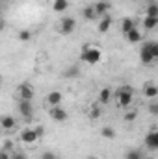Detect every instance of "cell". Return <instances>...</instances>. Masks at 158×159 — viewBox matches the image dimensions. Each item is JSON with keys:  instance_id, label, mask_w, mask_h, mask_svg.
<instances>
[{"instance_id": "obj_20", "label": "cell", "mask_w": 158, "mask_h": 159, "mask_svg": "<svg viewBox=\"0 0 158 159\" xmlns=\"http://www.w3.org/2000/svg\"><path fill=\"white\" fill-rule=\"evenodd\" d=\"M67 7H69V0H54V4H52V9L56 13H63Z\"/></svg>"}, {"instance_id": "obj_9", "label": "cell", "mask_w": 158, "mask_h": 159, "mask_svg": "<svg viewBox=\"0 0 158 159\" xmlns=\"http://www.w3.org/2000/svg\"><path fill=\"white\" fill-rule=\"evenodd\" d=\"M140 61H141L143 65H151V63L155 61V56L151 54V50H149L145 44H141V48H140Z\"/></svg>"}, {"instance_id": "obj_25", "label": "cell", "mask_w": 158, "mask_h": 159, "mask_svg": "<svg viewBox=\"0 0 158 159\" xmlns=\"http://www.w3.org/2000/svg\"><path fill=\"white\" fill-rule=\"evenodd\" d=\"M125 159H143V154L141 150H128L125 154Z\"/></svg>"}, {"instance_id": "obj_10", "label": "cell", "mask_w": 158, "mask_h": 159, "mask_svg": "<svg viewBox=\"0 0 158 159\" xmlns=\"http://www.w3.org/2000/svg\"><path fill=\"white\" fill-rule=\"evenodd\" d=\"M62 100H63V94H62L60 91H50V93L47 94V102H48L50 107H54V106H62Z\"/></svg>"}, {"instance_id": "obj_32", "label": "cell", "mask_w": 158, "mask_h": 159, "mask_svg": "<svg viewBox=\"0 0 158 159\" xmlns=\"http://www.w3.org/2000/svg\"><path fill=\"white\" fill-rule=\"evenodd\" d=\"M0 159H11V152H0Z\"/></svg>"}, {"instance_id": "obj_33", "label": "cell", "mask_w": 158, "mask_h": 159, "mask_svg": "<svg viewBox=\"0 0 158 159\" xmlns=\"http://www.w3.org/2000/svg\"><path fill=\"white\" fill-rule=\"evenodd\" d=\"M87 159H99V157H95V156H89V157H87Z\"/></svg>"}, {"instance_id": "obj_15", "label": "cell", "mask_w": 158, "mask_h": 159, "mask_svg": "<svg viewBox=\"0 0 158 159\" xmlns=\"http://www.w3.org/2000/svg\"><path fill=\"white\" fill-rule=\"evenodd\" d=\"M143 94H145V98H156L158 96V85H155V83H145Z\"/></svg>"}, {"instance_id": "obj_14", "label": "cell", "mask_w": 158, "mask_h": 159, "mask_svg": "<svg viewBox=\"0 0 158 159\" xmlns=\"http://www.w3.org/2000/svg\"><path fill=\"white\" fill-rule=\"evenodd\" d=\"M134 28H136V20H134V19H130V17H125V19H123V22H121V32L126 35V34H128L130 30H134Z\"/></svg>"}, {"instance_id": "obj_12", "label": "cell", "mask_w": 158, "mask_h": 159, "mask_svg": "<svg viewBox=\"0 0 158 159\" xmlns=\"http://www.w3.org/2000/svg\"><path fill=\"white\" fill-rule=\"evenodd\" d=\"M110 26H112V17H110V13H108V15L101 17V20H99V26H97V30H99L101 34H106V32L110 30Z\"/></svg>"}, {"instance_id": "obj_28", "label": "cell", "mask_w": 158, "mask_h": 159, "mask_svg": "<svg viewBox=\"0 0 158 159\" xmlns=\"http://www.w3.org/2000/svg\"><path fill=\"white\" fill-rule=\"evenodd\" d=\"M11 159H28V157H26L24 152H21V150H13V152H11Z\"/></svg>"}, {"instance_id": "obj_31", "label": "cell", "mask_w": 158, "mask_h": 159, "mask_svg": "<svg viewBox=\"0 0 158 159\" xmlns=\"http://www.w3.org/2000/svg\"><path fill=\"white\" fill-rule=\"evenodd\" d=\"M39 159H58V156H56L54 152H45V154H43Z\"/></svg>"}, {"instance_id": "obj_2", "label": "cell", "mask_w": 158, "mask_h": 159, "mask_svg": "<svg viewBox=\"0 0 158 159\" xmlns=\"http://www.w3.org/2000/svg\"><path fill=\"white\" fill-rule=\"evenodd\" d=\"M80 59H82L84 63H87V65H97V63L102 59V54H101V50H99L97 46H93V44H86V46H82Z\"/></svg>"}, {"instance_id": "obj_11", "label": "cell", "mask_w": 158, "mask_h": 159, "mask_svg": "<svg viewBox=\"0 0 158 159\" xmlns=\"http://www.w3.org/2000/svg\"><path fill=\"white\" fill-rule=\"evenodd\" d=\"M93 7H95V11H97L99 17H104V15L110 13V2H106V0H99V2H95Z\"/></svg>"}, {"instance_id": "obj_19", "label": "cell", "mask_w": 158, "mask_h": 159, "mask_svg": "<svg viewBox=\"0 0 158 159\" xmlns=\"http://www.w3.org/2000/svg\"><path fill=\"white\" fill-rule=\"evenodd\" d=\"M156 26H158V17H147V15H145V19H143V28L151 32V30H155Z\"/></svg>"}, {"instance_id": "obj_13", "label": "cell", "mask_w": 158, "mask_h": 159, "mask_svg": "<svg viewBox=\"0 0 158 159\" xmlns=\"http://www.w3.org/2000/svg\"><path fill=\"white\" fill-rule=\"evenodd\" d=\"M0 124H2V129H6V131L15 129V119H13L11 115H4V117L0 119Z\"/></svg>"}, {"instance_id": "obj_18", "label": "cell", "mask_w": 158, "mask_h": 159, "mask_svg": "<svg viewBox=\"0 0 158 159\" xmlns=\"http://www.w3.org/2000/svg\"><path fill=\"white\" fill-rule=\"evenodd\" d=\"M125 37H126V41H128V43H140V41L143 39V35H141V32L138 30V26H136L134 30H130Z\"/></svg>"}, {"instance_id": "obj_7", "label": "cell", "mask_w": 158, "mask_h": 159, "mask_svg": "<svg viewBox=\"0 0 158 159\" xmlns=\"http://www.w3.org/2000/svg\"><path fill=\"white\" fill-rule=\"evenodd\" d=\"M17 98L19 100H34V87L30 83H21L17 87Z\"/></svg>"}, {"instance_id": "obj_24", "label": "cell", "mask_w": 158, "mask_h": 159, "mask_svg": "<svg viewBox=\"0 0 158 159\" xmlns=\"http://www.w3.org/2000/svg\"><path fill=\"white\" fill-rule=\"evenodd\" d=\"M149 50H151V54L155 56V59H158V41H147V43H143Z\"/></svg>"}, {"instance_id": "obj_17", "label": "cell", "mask_w": 158, "mask_h": 159, "mask_svg": "<svg viewBox=\"0 0 158 159\" xmlns=\"http://www.w3.org/2000/svg\"><path fill=\"white\" fill-rule=\"evenodd\" d=\"M82 15H84V19H86V20H97V19H101V17L97 15V11H95V7H93V6H86V7H84V11H82Z\"/></svg>"}, {"instance_id": "obj_34", "label": "cell", "mask_w": 158, "mask_h": 159, "mask_svg": "<svg viewBox=\"0 0 158 159\" xmlns=\"http://www.w3.org/2000/svg\"><path fill=\"white\" fill-rule=\"evenodd\" d=\"M106 2H110V0H106Z\"/></svg>"}, {"instance_id": "obj_23", "label": "cell", "mask_w": 158, "mask_h": 159, "mask_svg": "<svg viewBox=\"0 0 158 159\" xmlns=\"http://www.w3.org/2000/svg\"><path fill=\"white\" fill-rule=\"evenodd\" d=\"M145 15H147V17H158V4L156 2L147 4V7H145Z\"/></svg>"}, {"instance_id": "obj_22", "label": "cell", "mask_w": 158, "mask_h": 159, "mask_svg": "<svg viewBox=\"0 0 158 159\" xmlns=\"http://www.w3.org/2000/svg\"><path fill=\"white\" fill-rule=\"evenodd\" d=\"M101 135H102L104 139L112 141V139H116V129H114L112 126H104V128L101 129Z\"/></svg>"}, {"instance_id": "obj_8", "label": "cell", "mask_w": 158, "mask_h": 159, "mask_svg": "<svg viewBox=\"0 0 158 159\" xmlns=\"http://www.w3.org/2000/svg\"><path fill=\"white\" fill-rule=\"evenodd\" d=\"M145 146L149 150H158V129H151L145 135Z\"/></svg>"}, {"instance_id": "obj_6", "label": "cell", "mask_w": 158, "mask_h": 159, "mask_svg": "<svg viewBox=\"0 0 158 159\" xmlns=\"http://www.w3.org/2000/svg\"><path fill=\"white\" fill-rule=\"evenodd\" d=\"M77 30V20L73 19V17H63L62 20H60V32L63 34V35H69V34H73Z\"/></svg>"}, {"instance_id": "obj_5", "label": "cell", "mask_w": 158, "mask_h": 159, "mask_svg": "<svg viewBox=\"0 0 158 159\" xmlns=\"http://www.w3.org/2000/svg\"><path fill=\"white\" fill-rule=\"evenodd\" d=\"M48 115H50V119L56 120V122H67L69 119V113H67V109H63L62 106H54V107H50V111H48Z\"/></svg>"}, {"instance_id": "obj_21", "label": "cell", "mask_w": 158, "mask_h": 159, "mask_svg": "<svg viewBox=\"0 0 158 159\" xmlns=\"http://www.w3.org/2000/svg\"><path fill=\"white\" fill-rule=\"evenodd\" d=\"M110 98H112V89H108V87L101 89V93H99V102H101V104H108Z\"/></svg>"}, {"instance_id": "obj_27", "label": "cell", "mask_w": 158, "mask_h": 159, "mask_svg": "<svg viewBox=\"0 0 158 159\" xmlns=\"http://www.w3.org/2000/svg\"><path fill=\"white\" fill-rule=\"evenodd\" d=\"M19 39L24 41V43L30 41L32 39V32H30V30H21V32H19Z\"/></svg>"}, {"instance_id": "obj_16", "label": "cell", "mask_w": 158, "mask_h": 159, "mask_svg": "<svg viewBox=\"0 0 158 159\" xmlns=\"http://www.w3.org/2000/svg\"><path fill=\"white\" fill-rule=\"evenodd\" d=\"M77 76H80V67L78 65H69V67L63 70V78L73 80V78H77Z\"/></svg>"}, {"instance_id": "obj_29", "label": "cell", "mask_w": 158, "mask_h": 159, "mask_svg": "<svg viewBox=\"0 0 158 159\" xmlns=\"http://www.w3.org/2000/svg\"><path fill=\"white\" fill-rule=\"evenodd\" d=\"M149 113H151V115H155V117H158V102L149 104Z\"/></svg>"}, {"instance_id": "obj_26", "label": "cell", "mask_w": 158, "mask_h": 159, "mask_svg": "<svg viewBox=\"0 0 158 159\" xmlns=\"http://www.w3.org/2000/svg\"><path fill=\"white\" fill-rule=\"evenodd\" d=\"M138 119V111L136 109H130V111H126L125 113V122H132V120Z\"/></svg>"}, {"instance_id": "obj_4", "label": "cell", "mask_w": 158, "mask_h": 159, "mask_svg": "<svg viewBox=\"0 0 158 159\" xmlns=\"http://www.w3.org/2000/svg\"><path fill=\"white\" fill-rule=\"evenodd\" d=\"M39 139H41L39 133H37V129H34V128H26V129L21 131V141H22L24 144H36Z\"/></svg>"}, {"instance_id": "obj_1", "label": "cell", "mask_w": 158, "mask_h": 159, "mask_svg": "<svg viewBox=\"0 0 158 159\" xmlns=\"http://www.w3.org/2000/svg\"><path fill=\"white\" fill-rule=\"evenodd\" d=\"M114 96H116V102H117L119 107H128L134 100V89L130 85H121L114 93Z\"/></svg>"}, {"instance_id": "obj_30", "label": "cell", "mask_w": 158, "mask_h": 159, "mask_svg": "<svg viewBox=\"0 0 158 159\" xmlns=\"http://www.w3.org/2000/svg\"><path fill=\"white\" fill-rule=\"evenodd\" d=\"M101 117V109L99 107H91V111H89V119H99Z\"/></svg>"}, {"instance_id": "obj_3", "label": "cell", "mask_w": 158, "mask_h": 159, "mask_svg": "<svg viewBox=\"0 0 158 159\" xmlns=\"http://www.w3.org/2000/svg\"><path fill=\"white\" fill-rule=\"evenodd\" d=\"M17 109L22 115V119L32 120V115H34V104H32V100H19Z\"/></svg>"}]
</instances>
